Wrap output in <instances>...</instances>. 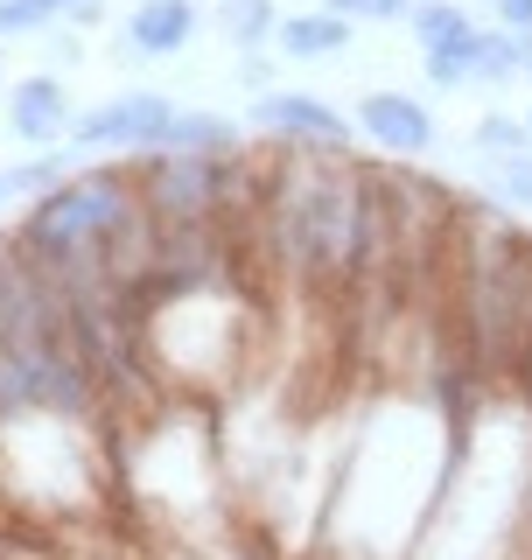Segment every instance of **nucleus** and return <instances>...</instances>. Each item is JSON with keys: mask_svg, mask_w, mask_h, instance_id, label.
I'll return each instance as SVG.
<instances>
[{"mask_svg": "<svg viewBox=\"0 0 532 560\" xmlns=\"http://www.w3.org/2000/svg\"><path fill=\"white\" fill-rule=\"evenodd\" d=\"M8 197H14V189H8V175H0V203H8Z\"/></svg>", "mask_w": 532, "mask_h": 560, "instance_id": "obj_22", "label": "nucleus"}, {"mask_svg": "<svg viewBox=\"0 0 532 560\" xmlns=\"http://www.w3.org/2000/svg\"><path fill=\"white\" fill-rule=\"evenodd\" d=\"M0 98H8V84H0Z\"/></svg>", "mask_w": 532, "mask_h": 560, "instance_id": "obj_24", "label": "nucleus"}, {"mask_svg": "<svg viewBox=\"0 0 532 560\" xmlns=\"http://www.w3.org/2000/svg\"><path fill=\"white\" fill-rule=\"evenodd\" d=\"M197 28H204L197 0H134L119 49H127V57H183V49L197 43Z\"/></svg>", "mask_w": 532, "mask_h": 560, "instance_id": "obj_7", "label": "nucleus"}, {"mask_svg": "<svg viewBox=\"0 0 532 560\" xmlns=\"http://www.w3.org/2000/svg\"><path fill=\"white\" fill-rule=\"evenodd\" d=\"M470 148L484 154V162H511V154H532V127H525V113H505V105H490V113L470 127Z\"/></svg>", "mask_w": 532, "mask_h": 560, "instance_id": "obj_11", "label": "nucleus"}, {"mask_svg": "<svg viewBox=\"0 0 532 560\" xmlns=\"http://www.w3.org/2000/svg\"><path fill=\"white\" fill-rule=\"evenodd\" d=\"M218 28L232 35V49H266L280 28V8L274 0H218Z\"/></svg>", "mask_w": 532, "mask_h": 560, "instance_id": "obj_12", "label": "nucleus"}, {"mask_svg": "<svg viewBox=\"0 0 532 560\" xmlns=\"http://www.w3.org/2000/svg\"><path fill=\"white\" fill-rule=\"evenodd\" d=\"M232 78L245 84V92H274V63H266V49H239V70Z\"/></svg>", "mask_w": 532, "mask_h": 560, "instance_id": "obj_17", "label": "nucleus"}, {"mask_svg": "<svg viewBox=\"0 0 532 560\" xmlns=\"http://www.w3.org/2000/svg\"><path fill=\"white\" fill-rule=\"evenodd\" d=\"M169 119H175V98L134 84V92H119V98L70 119V148L78 154H148V148H162Z\"/></svg>", "mask_w": 532, "mask_h": 560, "instance_id": "obj_4", "label": "nucleus"}, {"mask_svg": "<svg viewBox=\"0 0 532 560\" xmlns=\"http://www.w3.org/2000/svg\"><path fill=\"white\" fill-rule=\"evenodd\" d=\"M245 119H253L259 133H274L280 148H309V154H350V140H358V119L336 113L323 92H294V84L253 92Z\"/></svg>", "mask_w": 532, "mask_h": 560, "instance_id": "obj_3", "label": "nucleus"}, {"mask_svg": "<svg viewBox=\"0 0 532 560\" xmlns=\"http://www.w3.org/2000/svg\"><path fill=\"white\" fill-rule=\"evenodd\" d=\"M0 105H8V133L22 140V148H63V140H70V119H78V113H70V92L49 78V70L22 78Z\"/></svg>", "mask_w": 532, "mask_h": 560, "instance_id": "obj_6", "label": "nucleus"}, {"mask_svg": "<svg viewBox=\"0 0 532 560\" xmlns=\"http://www.w3.org/2000/svg\"><path fill=\"white\" fill-rule=\"evenodd\" d=\"M134 210H140L134 162H113V168H78V175H63L57 189L28 197V218L14 224V232H22L28 245L63 253V245H105Z\"/></svg>", "mask_w": 532, "mask_h": 560, "instance_id": "obj_1", "label": "nucleus"}, {"mask_svg": "<svg viewBox=\"0 0 532 560\" xmlns=\"http://www.w3.org/2000/svg\"><path fill=\"white\" fill-rule=\"evenodd\" d=\"M476 49H484V22L449 35V43H435V49H420V70H428L435 92H463V84H476Z\"/></svg>", "mask_w": 532, "mask_h": 560, "instance_id": "obj_10", "label": "nucleus"}, {"mask_svg": "<svg viewBox=\"0 0 532 560\" xmlns=\"http://www.w3.org/2000/svg\"><path fill=\"white\" fill-rule=\"evenodd\" d=\"M350 119H358V133L371 148L400 154V162H420V154H435V140H441L428 98H414V92H365Z\"/></svg>", "mask_w": 532, "mask_h": 560, "instance_id": "obj_5", "label": "nucleus"}, {"mask_svg": "<svg viewBox=\"0 0 532 560\" xmlns=\"http://www.w3.org/2000/svg\"><path fill=\"white\" fill-rule=\"evenodd\" d=\"M511 35H519V28H511ZM519 78H525V84H532V28H525V35H519Z\"/></svg>", "mask_w": 532, "mask_h": 560, "instance_id": "obj_19", "label": "nucleus"}, {"mask_svg": "<svg viewBox=\"0 0 532 560\" xmlns=\"http://www.w3.org/2000/svg\"><path fill=\"white\" fill-rule=\"evenodd\" d=\"M323 8H336V14H350V22H358V14H365V0H323Z\"/></svg>", "mask_w": 532, "mask_h": 560, "instance_id": "obj_20", "label": "nucleus"}, {"mask_svg": "<svg viewBox=\"0 0 532 560\" xmlns=\"http://www.w3.org/2000/svg\"><path fill=\"white\" fill-rule=\"evenodd\" d=\"M490 22H498V28H532V0H490Z\"/></svg>", "mask_w": 532, "mask_h": 560, "instance_id": "obj_18", "label": "nucleus"}, {"mask_svg": "<svg viewBox=\"0 0 532 560\" xmlns=\"http://www.w3.org/2000/svg\"><path fill=\"white\" fill-rule=\"evenodd\" d=\"M476 84L484 92H505V84H519V35L490 22L484 28V49H476Z\"/></svg>", "mask_w": 532, "mask_h": 560, "instance_id": "obj_14", "label": "nucleus"}, {"mask_svg": "<svg viewBox=\"0 0 532 560\" xmlns=\"http://www.w3.org/2000/svg\"><path fill=\"white\" fill-rule=\"evenodd\" d=\"M57 14L43 8V0H0V35H43Z\"/></svg>", "mask_w": 532, "mask_h": 560, "instance_id": "obj_16", "label": "nucleus"}, {"mask_svg": "<svg viewBox=\"0 0 532 560\" xmlns=\"http://www.w3.org/2000/svg\"><path fill=\"white\" fill-rule=\"evenodd\" d=\"M162 148H183V154H239L245 133H239V119H224V113H183V105H175V119L162 127Z\"/></svg>", "mask_w": 532, "mask_h": 560, "instance_id": "obj_9", "label": "nucleus"}, {"mask_svg": "<svg viewBox=\"0 0 532 560\" xmlns=\"http://www.w3.org/2000/svg\"><path fill=\"white\" fill-rule=\"evenodd\" d=\"M70 154H78L70 140H63V148H35V162H22V168L8 175V189H22V197H43V189H57L63 175H78V168H70Z\"/></svg>", "mask_w": 532, "mask_h": 560, "instance_id": "obj_15", "label": "nucleus"}, {"mask_svg": "<svg viewBox=\"0 0 532 560\" xmlns=\"http://www.w3.org/2000/svg\"><path fill=\"white\" fill-rule=\"evenodd\" d=\"M406 28H414L420 49H435V43H449V35L476 28V14H470V0H420V8L406 14Z\"/></svg>", "mask_w": 532, "mask_h": 560, "instance_id": "obj_13", "label": "nucleus"}, {"mask_svg": "<svg viewBox=\"0 0 532 560\" xmlns=\"http://www.w3.org/2000/svg\"><path fill=\"white\" fill-rule=\"evenodd\" d=\"M525 127H532V105H525Z\"/></svg>", "mask_w": 532, "mask_h": 560, "instance_id": "obj_23", "label": "nucleus"}, {"mask_svg": "<svg viewBox=\"0 0 532 560\" xmlns=\"http://www.w3.org/2000/svg\"><path fill=\"white\" fill-rule=\"evenodd\" d=\"M0 337L22 343V350H78L70 343V302L35 273V259L22 253L14 232L0 238Z\"/></svg>", "mask_w": 532, "mask_h": 560, "instance_id": "obj_2", "label": "nucleus"}, {"mask_svg": "<svg viewBox=\"0 0 532 560\" xmlns=\"http://www.w3.org/2000/svg\"><path fill=\"white\" fill-rule=\"evenodd\" d=\"M43 8H49V14H70V8H84V0H43Z\"/></svg>", "mask_w": 532, "mask_h": 560, "instance_id": "obj_21", "label": "nucleus"}, {"mask_svg": "<svg viewBox=\"0 0 532 560\" xmlns=\"http://www.w3.org/2000/svg\"><path fill=\"white\" fill-rule=\"evenodd\" d=\"M350 35H358V22H350V14H336V8H301V14H280L274 49H280L288 63H329V57H344V49H350Z\"/></svg>", "mask_w": 532, "mask_h": 560, "instance_id": "obj_8", "label": "nucleus"}]
</instances>
